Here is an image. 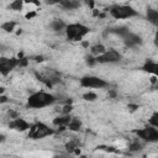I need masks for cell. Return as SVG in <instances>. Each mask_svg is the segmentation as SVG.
<instances>
[{"mask_svg":"<svg viewBox=\"0 0 158 158\" xmlns=\"http://www.w3.org/2000/svg\"><path fill=\"white\" fill-rule=\"evenodd\" d=\"M57 101L56 96L46 91H36L31 94L27 99V107L30 109H42L53 105Z\"/></svg>","mask_w":158,"mask_h":158,"instance_id":"obj_1","label":"cell"},{"mask_svg":"<svg viewBox=\"0 0 158 158\" xmlns=\"http://www.w3.org/2000/svg\"><path fill=\"white\" fill-rule=\"evenodd\" d=\"M64 31L69 41L78 42V41H81L90 32V28L83 23H68Z\"/></svg>","mask_w":158,"mask_h":158,"instance_id":"obj_2","label":"cell"},{"mask_svg":"<svg viewBox=\"0 0 158 158\" xmlns=\"http://www.w3.org/2000/svg\"><path fill=\"white\" fill-rule=\"evenodd\" d=\"M54 128H51L48 125H46L44 122H35V123H31V127L28 130V133H27V137L31 138V139H42L44 137H48V136H52L54 133Z\"/></svg>","mask_w":158,"mask_h":158,"instance_id":"obj_3","label":"cell"},{"mask_svg":"<svg viewBox=\"0 0 158 158\" xmlns=\"http://www.w3.org/2000/svg\"><path fill=\"white\" fill-rule=\"evenodd\" d=\"M109 14L116 20H125L138 16V11L130 5H112L109 9Z\"/></svg>","mask_w":158,"mask_h":158,"instance_id":"obj_4","label":"cell"},{"mask_svg":"<svg viewBox=\"0 0 158 158\" xmlns=\"http://www.w3.org/2000/svg\"><path fill=\"white\" fill-rule=\"evenodd\" d=\"M139 139L144 141V142H148V143H156L158 142V127H154V126H146V127H142V128H138V130H135L133 131Z\"/></svg>","mask_w":158,"mask_h":158,"instance_id":"obj_5","label":"cell"},{"mask_svg":"<svg viewBox=\"0 0 158 158\" xmlns=\"http://www.w3.org/2000/svg\"><path fill=\"white\" fill-rule=\"evenodd\" d=\"M79 83L83 88H88V89H104L110 85L106 80L95 75H84Z\"/></svg>","mask_w":158,"mask_h":158,"instance_id":"obj_6","label":"cell"},{"mask_svg":"<svg viewBox=\"0 0 158 158\" xmlns=\"http://www.w3.org/2000/svg\"><path fill=\"white\" fill-rule=\"evenodd\" d=\"M96 58V63H102V64H106V63H117L122 59V54L114 49V48H109L106 49L102 54L95 57Z\"/></svg>","mask_w":158,"mask_h":158,"instance_id":"obj_7","label":"cell"},{"mask_svg":"<svg viewBox=\"0 0 158 158\" xmlns=\"http://www.w3.org/2000/svg\"><path fill=\"white\" fill-rule=\"evenodd\" d=\"M17 65H20V59L17 58H6V57L0 58V73L4 77L7 75L11 70H14Z\"/></svg>","mask_w":158,"mask_h":158,"instance_id":"obj_8","label":"cell"},{"mask_svg":"<svg viewBox=\"0 0 158 158\" xmlns=\"http://www.w3.org/2000/svg\"><path fill=\"white\" fill-rule=\"evenodd\" d=\"M121 38H122L123 43H125L127 47H130V48H135V47L142 44V38H141L138 35H136V33H133V32H131V31H127Z\"/></svg>","mask_w":158,"mask_h":158,"instance_id":"obj_9","label":"cell"},{"mask_svg":"<svg viewBox=\"0 0 158 158\" xmlns=\"http://www.w3.org/2000/svg\"><path fill=\"white\" fill-rule=\"evenodd\" d=\"M9 127H10V128H12V130H16V131L23 132V131L30 130L31 123H28L26 120H23V118H21V117H15V118L9 123Z\"/></svg>","mask_w":158,"mask_h":158,"instance_id":"obj_10","label":"cell"},{"mask_svg":"<svg viewBox=\"0 0 158 158\" xmlns=\"http://www.w3.org/2000/svg\"><path fill=\"white\" fill-rule=\"evenodd\" d=\"M141 69L143 72H147L149 74H153V75L158 77V62H154V60L148 59V60L144 62V64L142 65Z\"/></svg>","mask_w":158,"mask_h":158,"instance_id":"obj_11","label":"cell"},{"mask_svg":"<svg viewBox=\"0 0 158 158\" xmlns=\"http://www.w3.org/2000/svg\"><path fill=\"white\" fill-rule=\"evenodd\" d=\"M146 19L148 22H151L154 26H158V9L153 7H147L146 10Z\"/></svg>","mask_w":158,"mask_h":158,"instance_id":"obj_12","label":"cell"},{"mask_svg":"<svg viewBox=\"0 0 158 158\" xmlns=\"http://www.w3.org/2000/svg\"><path fill=\"white\" fill-rule=\"evenodd\" d=\"M59 6L65 10H75L80 7V1L79 0H63L59 2Z\"/></svg>","mask_w":158,"mask_h":158,"instance_id":"obj_13","label":"cell"},{"mask_svg":"<svg viewBox=\"0 0 158 158\" xmlns=\"http://www.w3.org/2000/svg\"><path fill=\"white\" fill-rule=\"evenodd\" d=\"M51 28L53 30V31H56V32H59V31H63V30H65V27H67V23L63 21V20H59V19H56V20H53L52 22H51Z\"/></svg>","mask_w":158,"mask_h":158,"instance_id":"obj_14","label":"cell"},{"mask_svg":"<svg viewBox=\"0 0 158 158\" xmlns=\"http://www.w3.org/2000/svg\"><path fill=\"white\" fill-rule=\"evenodd\" d=\"M70 120H72V117L69 116V115H63V116H58V117H56L54 120H53V123L56 125V126H68L69 125V122H70Z\"/></svg>","mask_w":158,"mask_h":158,"instance_id":"obj_15","label":"cell"},{"mask_svg":"<svg viewBox=\"0 0 158 158\" xmlns=\"http://www.w3.org/2000/svg\"><path fill=\"white\" fill-rule=\"evenodd\" d=\"M127 31H130L127 27H111V28H107V32L109 33H115L120 37H122Z\"/></svg>","mask_w":158,"mask_h":158,"instance_id":"obj_16","label":"cell"},{"mask_svg":"<svg viewBox=\"0 0 158 158\" xmlns=\"http://www.w3.org/2000/svg\"><path fill=\"white\" fill-rule=\"evenodd\" d=\"M106 51V48L102 46V44H94L91 48H90V52H91V54L93 56H95V57H98V56H100V54H102L104 52Z\"/></svg>","mask_w":158,"mask_h":158,"instance_id":"obj_17","label":"cell"},{"mask_svg":"<svg viewBox=\"0 0 158 158\" xmlns=\"http://www.w3.org/2000/svg\"><path fill=\"white\" fill-rule=\"evenodd\" d=\"M80 126H81V122H80L78 118H75V117H73V118L70 120L69 125H68L69 130H72V131H78V130L80 128Z\"/></svg>","mask_w":158,"mask_h":158,"instance_id":"obj_18","label":"cell"},{"mask_svg":"<svg viewBox=\"0 0 158 158\" xmlns=\"http://www.w3.org/2000/svg\"><path fill=\"white\" fill-rule=\"evenodd\" d=\"M23 0H14L11 4H10V6H9V9H11V10H15V11H20L21 9H22V6H23Z\"/></svg>","mask_w":158,"mask_h":158,"instance_id":"obj_19","label":"cell"},{"mask_svg":"<svg viewBox=\"0 0 158 158\" xmlns=\"http://www.w3.org/2000/svg\"><path fill=\"white\" fill-rule=\"evenodd\" d=\"M148 123L151 126H154V127H158V111H154L149 118H148Z\"/></svg>","mask_w":158,"mask_h":158,"instance_id":"obj_20","label":"cell"},{"mask_svg":"<svg viewBox=\"0 0 158 158\" xmlns=\"http://www.w3.org/2000/svg\"><path fill=\"white\" fill-rule=\"evenodd\" d=\"M15 26H16V22H12V21L10 22V21H9V22H5V23H2L1 28H2V30H5L6 32H11V31L14 30V27H15Z\"/></svg>","mask_w":158,"mask_h":158,"instance_id":"obj_21","label":"cell"},{"mask_svg":"<svg viewBox=\"0 0 158 158\" xmlns=\"http://www.w3.org/2000/svg\"><path fill=\"white\" fill-rule=\"evenodd\" d=\"M96 94L95 93H91V91H89V93H85L84 95H83V99L84 100H86V101H94V100H96Z\"/></svg>","mask_w":158,"mask_h":158,"instance_id":"obj_22","label":"cell"},{"mask_svg":"<svg viewBox=\"0 0 158 158\" xmlns=\"http://www.w3.org/2000/svg\"><path fill=\"white\" fill-rule=\"evenodd\" d=\"M141 143H138V142H136V143H133V144H131V147H130V149L131 151H137V149H141Z\"/></svg>","mask_w":158,"mask_h":158,"instance_id":"obj_23","label":"cell"},{"mask_svg":"<svg viewBox=\"0 0 158 158\" xmlns=\"http://www.w3.org/2000/svg\"><path fill=\"white\" fill-rule=\"evenodd\" d=\"M25 2H27V4H35L36 6H40L41 5V2H40V0H23Z\"/></svg>","mask_w":158,"mask_h":158,"instance_id":"obj_24","label":"cell"},{"mask_svg":"<svg viewBox=\"0 0 158 158\" xmlns=\"http://www.w3.org/2000/svg\"><path fill=\"white\" fill-rule=\"evenodd\" d=\"M86 62H88V64L93 65L94 63H96V58H93V57H88V58H86Z\"/></svg>","mask_w":158,"mask_h":158,"instance_id":"obj_25","label":"cell"},{"mask_svg":"<svg viewBox=\"0 0 158 158\" xmlns=\"http://www.w3.org/2000/svg\"><path fill=\"white\" fill-rule=\"evenodd\" d=\"M60 1H63V0H47L48 4H59Z\"/></svg>","mask_w":158,"mask_h":158,"instance_id":"obj_26","label":"cell"},{"mask_svg":"<svg viewBox=\"0 0 158 158\" xmlns=\"http://www.w3.org/2000/svg\"><path fill=\"white\" fill-rule=\"evenodd\" d=\"M6 100H7V99H6V96H5V95H1V96H0V102H1V104L6 102Z\"/></svg>","mask_w":158,"mask_h":158,"instance_id":"obj_27","label":"cell"},{"mask_svg":"<svg viewBox=\"0 0 158 158\" xmlns=\"http://www.w3.org/2000/svg\"><path fill=\"white\" fill-rule=\"evenodd\" d=\"M157 9H158V5H157Z\"/></svg>","mask_w":158,"mask_h":158,"instance_id":"obj_28","label":"cell"}]
</instances>
